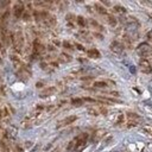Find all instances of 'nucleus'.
I'll use <instances>...</instances> for the list:
<instances>
[{
    "instance_id": "nucleus-1",
    "label": "nucleus",
    "mask_w": 152,
    "mask_h": 152,
    "mask_svg": "<svg viewBox=\"0 0 152 152\" xmlns=\"http://www.w3.org/2000/svg\"><path fill=\"white\" fill-rule=\"evenodd\" d=\"M87 140H88V134L87 133H82L80 134L78 137H76L72 141H70L69 146H68V150H81L86 146L87 144Z\"/></svg>"
},
{
    "instance_id": "nucleus-2",
    "label": "nucleus",
    "mask_w": 152,
    "mask_h": 152,
    "mask_svg": "<svg viewBox=\"0 0 152 152\" xmlns=\"http://www.w3.org/2000/svg\"><path fill=\"white\" fill-rule=\"evenodd\" d=\"M12 42H13V48L15 51H20L24 46V34L21 30H18L13 36H12Z\"/></svg>"
},
{
    "instance_id": "nucleus-3",
    "label": "nucleus",
    "mask_w": 152,
    "mask_h": 152,
    "mask_svg": "<svg viewBox=\"0 0 152 152\" xmlns=\"http://www.w3.org/2000/svg\"><path fill=\"white\" fill-rule=\"evenodd\" d=\"M137 52L139 56H141L142 58H146V56L151 52V46L147 43H141L138 48H137Z\"/></svg>"
},
{
    "instance_id": "nucleus-4",
    "label": "nucleus",
    "mask_w": 152,
    "mask_h": 152,
    "mask_svg": "<svg viewBox=\"0 0 152 152\" xmlns=\"http://www.w3.org/2000/svg\"><path fill=\"white\" fill-rule=\"evenodd\" d=\"M139 68L145 74H151L152 72V66H151L150 61L147 58H140V61H139Z\"/></svg>"
},
{
    "instance_id": "nucleus-5",
    "label": "nucleus",
    "mask_w": 152,
    "mask_h": 152,
    "mask_svg": "<svg viewBox=\"0 0 152 152\" xmlns=\"http://www.w3.org/2000/svg\"><path fill=\"white\" fill-rule=\"evenodd\" d=\"M43 50H44L43 44H42V43H40L38 39H36V40L33 42V51H32V57H33V58L39 57V56L42 55Z\"/></svg>"
},
{
    "instance_id": "nucleus-6",
    "label": "nucleus",
    "mask_w": 152,
    "mask_h": 152,
    "mask_svg": "<svg viewBox=\"0 0 152 152\" xmlns=\"http://www.w3.org/2000/svg\"><path fill=\"white\" fill-rule=\"evenodd\" d=\"M17 75H18L20 78H23L24 81H26V80L31 76V71H30V69H28L26 65H20V66L18 68Z\"/></svg>"
},
{
    "instance_id": "nucleus-7",
    "label": "nucleus",
    "mask_w": 152,
    "mask_h": 152,
    "mask_svg": "<svg viewBox=\"0 0 152 152\" xmlns=\"http://www.w3.org/2000/svg\"><path fill=\"white\" fill-rule=\"evenodd\" d=\"M76 119H77V116H76V115L66 116V118H64L63 120H61V121H58V122H57V128H59V127H64V126H68V125H71Z\"/></svg>"
},
{
    "instance_id": "nucleus-8",
    "label": "nucleus",
    "mask_w": 152,
    "mask_h": 152,
    "mask_svg": "<svg viewBox=\"0 0 152 152\" xmlns=\"http://www.w3.org/2000/svg\"><path fill=\"white\" fill-rule=\"evenodd\" d=\"M109 49H110L114 53H121V52L124 51V46H122V44H121L119 40L112 42V44L109 45Z\"/></svg>"
},
{
    "instance_id": "nucleus-9",
    "label": "nucleus",
    "mask_w": 152,
    "mask_h": 152,
    "mask_svg": "<svg viewBox=\"0 0 152 152\" xmlns=\"http://www.w3.org/2000/svg\"><path fill=\"white\" fill-rule=\"evenodd\" d=\"M24 12H25V10H24V6H23L21 2L14 5V7H13V14H14L15 18H20L24 14Z\"/></svg>"
},
{
    "instance_id": "nucleus-10",
    "label": "nucleus",
    "mask_w": 152,
    "mask_h": 152,
    "mask_svg": "<svg viewBox=\"0 0 152 152\" xmlns=\"http://www.w3.org/2000/svg\"><path fill=\"white\" fill-rule=\"evenodd\" d=\"M87 53H88V56L90 58H94V59H97V58L101 57V53H100V51L97 49H90V50L87 51Z\"/></svg>"
},
{
    "instance_id": "nucleus-11",
    "label": "nucleus",
    "mask_w": 152,
    "mask_h": 152,
    "mask_svg": "<svg viewBox=\"0 0 152 152\" xmlns=\"http://www.w3.org/2000/svg\"><path fill=\"white\" fill-rule=\"evenodd\" d=\"M55 87H48V88H45L42 93H40V96L42 97H46V96H50L51 94H53L55 93Z\"/></svg>"
},
{
    "instance_id": "nucleus-12",
    "label": "nucleus",
    "mask_w": 152,
    "mask_h": 152,
    "mask_svg": "<svg viewBox=\"0 0 152 152\" xmlns=\"http://www.w3.org/2000/svg\"><path fill=\"white\" fill-rule=\"evenodd\" d=\"M113 10H114V12H116V13H119V14H124V13H126V8L122 7V6H119V5L114 6Z\"/></svg>"
},
{
    "instance_id": "nucleus-13",
    "label": "nucleus",
    "mask_w": 152,
    "mask_h": 152,
    "mask_svg": "<svg viewBox=\"0 0 152 152\" xmlns=\"http://www.w3.org/2000/svg\"><path fill=\"white\" fill-rule=\"evenodd\" d=\"M95 8H96V11H97L100 14H107L106 8H104L103 6H101L100 4H95Z\"/></svg>"
},
{
    "instance_id": "nucleus-14",
    "label": "nucleus",
    "mask_w": 152,
    "mask_h": 152,
    "mask_svg": "<svg viewBox=\"0 0 152 152\" xmlns=\"http://www.w3.org/2000/svg\"><path fill=\"white\" fill-rule=\"evenodd\" d=\"M107 21H108V24L112 25V26H115V25L118 24L116 19H115L113 15H109V14H107Z\"/></svg>"
},
{
    "instance_id": "nucleus-15",
    "label": "nucleus",
    "mask_w": 152,
    "mask_h": 152,
    "mask_svg": "<svg viewBox=\"0 0 152 152\" xmlns=\"http://www.w3.org/2000/svg\"><path fill=\"white\" fill-rule=\"evenodd\" d=\"M141 131H142L144 133L148 134V135H152V125H146V126H144V127L141 128Z\"/></svg>"
},
{
    "instance_id": "nucleus-16",
    "label": "nucleus",
    "mask_w": 152,
    "mask_h": 152,
    "mask_svg": "<svg viewBox=\"0 0 152 152\" xmlns=\"http://www.w3.org/2000/svg\"><path fill=\"white\" fill-rule=\"evenodd\" d=\"M83 99H78V97H75V99H72L71 100V103L74 104V106H82V103H83Z\"/></svg>"
},
{
    "instance_id": "nucleus-17",
    "label": "nucleus",
    "mask_w": 152,
    "mask_h": 152,
    "mask_svg": "<svg viewBox=\"0 0 152 152\" xmlns=\"http://www.w3.org/2000/svg\"><path fill=\"white\" fill-rule=\"evenodd\" d=\"M94 87H96V88H104V87H107V82H104V81H97V82L94 83Z\"/></svg>"
},
{
    "instance_id": "nucleus-18",
    "label": "nucleus",
    "mask_w": 152,
    "mask_h": 152,
    "mask_svg": "<svg viewBox=\"0 0 152 152\" xmlns=\"http://www.w3.org/2000/svg\"><path fill=\"white\" fill-rule=\"evenodd\" d=\"M76 19H77V24H78L80 26H86V24H87V23H86V19H84L83 17L78 15Z\"/></svg>"
},
{
    "instance_id": "nucleus-19",
    "label": "nucleus",
    "mask_w": 152,
    "mask_h": 152,
    "mask_svg": "<svg viewBox=\"0 0 152 152\" xmlns=\"http://www.w3.org/2000/svg\"><path fill=\"white\" fill-rule=\"evenodd\" d=\"M59 57H61V58H59V61H61V62H69V61L71 59V57H70V56H68V55H65V53H62Z\"/></svg>"
},
{
    "instance_id": "nucleus-20",
    "label": "nucleus",
    "mask_w": 152,
    "mask_h": 152,
    "mask_svg": "<svg viewBox=\"0 0 152 152\" xmlns=\"http://www.w3.org/2000/svg\"><path fill=\"white\" fill-rule=\"evenodd\" d=\"M63 46L65 48V49H70V50H72L74 49V45L71 44V43H69V42H63Z\"/></svg>"
},
{
    "instance_id": "nucleus-21",
    "label": "nucleus",
    "mask_w": 152,
    "mask_h": 152,
    "mask_svg": "<svg viewBox=\"0 0 152 152\" xmlns=\"http://www.w3.org/2000/svg\"><path fill=\"white\" fill-rule=\"evenodd\" d=\"M90 24H91L93 26H95V27H99L100 30H102V26H101V25H100L97 21H95L94 19H91V20H90Z\"/></svg>"
},
{
    "instance_id": "nucleus-22",
    "label": "nucleus",
    "mask_w": 152,
    "mask_h": 152,
    "mask_svg": "<svg viewBox=\"0 0 152 152\" xmlns=\"http://www.w3.org/2000/svg\"><path fill=\"white\" fill-rule=\"evenodd\" d=\"M75 46H76V48H77L78 50H81V51H83V50H84L83 45H81V44H78V43H76V44H75Z\"/></svg>"
},
{
    "instance_id": "nucleus-23",
    "label": "nucleus",
    "mask_w": 152,
    "mask_h": 152,
    "mask_svg": "<svg viewBox=\"0 0 152 152\" xmlns=\"http://www.w3.org/2000/svg\"><path fill=\"white\" fill-rule=\"evenodd\" d=\"M147 38H148L150 40H152V30H150V31L147 32Z\"/></svg>"
},
{
    "instance_id": "nucleus-24",
    "label": "nucleus",
    "mask_w": 152,
    "mask_h": 152,
    "mask_svg": "<svg viewBox=\"0 0 152 152\" xmlns=\"http://www.w3.org/2000/svg\"><path fill=\"white\" fill-rule=\"evenodd\" d=\"M0 61H1V58H0Z\"/></svg>"
}]
</instances>
